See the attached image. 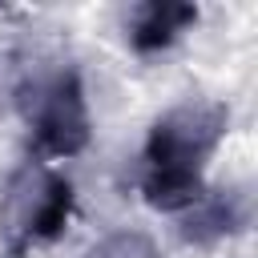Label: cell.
<instances>
[{"mask_svg": "<svg viewBox=\"0 0 258 258\" xmlns=\"http://www.w3.org/2000/svg\"><path fill=\"white\" fill-rule=\"evenodd\" d=\"M230 113L222 105L198 101L169 109L145 141L141 194L153 210H185L202 202V169L226 133Z\"/></svg>", "mask_w": 258, "mask_h": 258, "instance_id": "obj_1", "label": "cell"}, {"mask_svg": "<svg viewBox=\"0 0 258 258\" xmlns=\"http://www.w3.org/2000/svg\"><path fill=\"white\" fill-rule=\"evenodd\" d=\"M194 20H198V8H194V4H169V0L145 4V8H137V16H133L129 40H133V48L153 52V48H165L169 40H177V32H181L185 24H194Z\"/></svg>", "mask_w": 258, "mask_h": 258, "instance_id": "obj_3", "label": "cell"}, {"mask_svg": "<svg viewBox=\"0 0 258 258\" xmlns=\"http://www.w3.org/2000/svg\"><path fill=\"white\" fill-rule=\"evenodd\" d=\"M69 214H73V185L64 177H44V185H40V194H36L28 218H24V234L32 242L56 238L64 230Z\"/></svg>", "mask_w": 258, "mask_h": 258, "instance_id": "obj_4", "label": "cell"}, {"mask_svg": "<svg viewBox=\"0 0 258 258\" xmlns=\"http://www.w3.org/2000/svg\"><path fill=\"white\" fill-rule=\"evenodd\" d=\"M28 125H32V141L44 157H73L85 149L89 105H85L81 77L73 69L56 73L52 81H44L36 89V105L28 113Z\"/></svg>", "mask_w": 258, "mask_h": 258, "instance_id": "obj_2", "label": "cell"}]
</instances>
